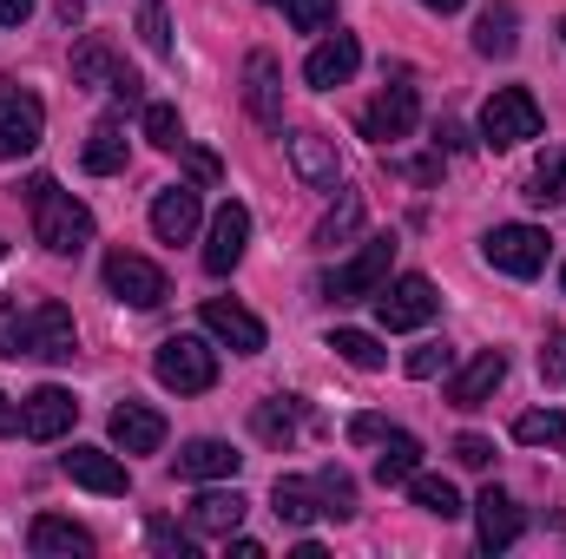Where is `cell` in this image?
Instances as JSON below:
<instances>
[{
  "instance_id": "6da1fadb",
  "label": "cell",
  "mask_w": 566,
  "mask_h": 559,
  "mask_svg": "<svg viewBox=\"0 0 566 559\" xmlns=\"http://www.w3.org/2000/svg\"><path fill=\"white\" fill-rule=\"evenodd\" d=\"M27 204H33V238H40L53 257H80V251L93 244V211H86L73 191H60L53 178H33V184H27Z\"/></svg>"
},
{
  "instance_id": "7a4b0ae2",
  "label": "cell",
  "mask_w": 566,
  "mask_h": 559,
  "mask_svg": "<svg viewBox=\"0 0 566 559\" xmlns=\"http://www.w3.org/2000/svg\"><path fill=\"white\" fill-rule=\"evenodd\" d=\"M151 376L171 389V395H205L218 382V349L205 336H165L158 356H151Z\"/></svg>"
},
{
  "instance_id": "3957f363",
  "label": "cell",
  "mask_w": 566,
  "mask_h": 559,
  "mask_svg": "<svg viewBox=\"0 0 566 559\" xmlns=\"http://www.w3.org/2000/svg\"><path fill=\"white\" fill-rule=\"evenodd\" d=\"M541 139V106L527 86H494V99L481 106V145L488 151H514V145Z\"/></svg>"
},
{
  "instance_id": "277c9868",
  "label": "cell",
  "mask_w": 566,
  "mask_h": 559,
  "mask_svg": "<svg viewBox=\"0 0 566 559\" xmlns=\"http://www.w3.org/2000/svg\"><path fill=\"white\" fill-rule=\"evenodd\" d=\"M73 86L113 93L119 106H145V80L106 46V40H80V46H73Z\"/></svg>"
},
{
  "instance_id": "5b68a950",
  "label": "cell",
  "mask_w": 566,
  "mask_h": 559,
  "mask_svg": "<svg viewBox=\"0 0 566 559\" xmlns=\"http://www.w3.org/2000/svg\"><path fill=\"white\" fill-rule=\"evenodd\" d=\"M389 264H396V238H369L349 264H336V271L323 277V296H329V303H363V296H376V289L389 283Z\"/></svg>"
},
{
  "instance_id": "8992f818",
  "label": "cell",
  "mask_w": 566,
  "mask_h": 559,
  "mask_svg": "<svg viewBox=\"0 0 566 559\" xmlns=\"http://www.w3.org/2000/svg\"><path fill=\"white\" fill-rule=\"evenodd\" d=\"M481 257L501 271V277H541L547 271V231L541 224H494L481 238Z\"/></svg>"
},
{
  "instance_id": "52a82bcc",
  "label": "cell",
  "mask_w": 566,
  "mask_h": 559,
  "mask_svg": "<svg viewBox=\"0 0 566 559\" xmlns=\"http://www.w3.org/2000/svg\"><path fill=\"white\" fill-rule=\"evenodd\" d=\"M40 133H46V106L33 93H20L13 80H0V165L27 158L40 145Z\"/></svg>"
},
{
  "instance_id": "ba28073f",
  "label": "cell",
  "mask_w": 566,
  "mask_h": 559,
  "mask_svg": "<svg viewBox=\"0 0 566 559\" xmlns=\"http://www.w3.org/2000/svg\"><path fill=\"white\" fill-rule=\"evenodd\" d=\"M27 356H40V362H73L80 356V329H73L66 303H53V296L27 303Z\"/></svg>"
},
{
  "instance_id": "9c48e42d",
  "label": "cell",
  "mask_w": 566,
  "mask_h": 559,
  "mask_svg": "<svg viewBox=\"0 0 566 559\" xmlns=\"http://www.w3.org/2000/svg\"><path fill=\"white\" fill-rule=\"evenodd\" d=\"M106 289H113L119 303H133V309H158V303L171 296L165 271H158L151 257H139V251H113V257H106Z\"/></svg>"
},
{
  "instance_id": "30bf717a",
  "label": "cell",
  "mask_w": 566,
  "mask_h": 559,
  "mask_svg": "<svg viewBox=\"0 0 566 559\" xmlns=\"http://www.w3.org/2000/svg\"><path fill=\"white\" fill-rule=\"evenodd\" d=\"M369 303H376L382 329H422L428 316L441 309V296H434V283H428V277H396V283H382Z\"/></svg>"
},
{
  "instance_id": "8fae6325",
  "label": "cell",
  "mask_w": 566,
  "mask_h": 559,
  "mask_svg": "<svg viewBox=\"0 0 566 559\" xmlns=\"http://www.w3.org/2000/svg\"><path fill=\"white\" fill-rule=\"evenodd\" d=\"M244 244H251V211L238 198H224L218 218H211V238H205V271L211 277H231L244 264Z\"/></svg>"
},
{
  "instance_id": "7c38bea8",
  "label": "cell",
  "mask_w": 566,
  "mask_h": 559,
  "mask_svg": "<svg viewBox=\"0 0 566 559\" xmlns=\"http://www.w3.org/2000/svg\"><path fill=\"white\" fill-rule=\"evenodd\" d=\"M416 86H382L376 99H369V113H363V139H376V145H396V139H409L416 133Z\"/></svg>"
},
{
  "instance_id": "4fadbf2b",
  "label": "cell",
  "mask_w": 566,
  "mask_h": 559,
  "mask_svg": "<svg viewBox=\"0 0 566 559\" xmlns=\"http://www.w3.org/2000/svg\"><path fill=\"white\" fill-rule=\"evenodd\" d=\"M73 421H80V402H73V389H60V382L33 389V395L20 402V434H27V441H60Z\"/></svg>"
},
{
  "instance_id": "5bb4252c",
  "label": "cell",
  "mask_w": 566,
  "mask_h": 559,
  "mask_svg": "<svg viewBox=\"0 0 566 559\" xmlns=\"http://www.w3.org/2000/svg\"><path fill=\"white\" fill-rule=\"evenodd\" d=\"M60 467H66V481H73V487L106 494V500H119V494L133 487L126 461H119V454H106V447H73V454H60Z\"/></svg>"
},
{
  "instance_id": "9a60e30c",
  "label": "cell",
  "mask_w": 566,
  "mask_h": 559,
  "mask_svg": "<svg viewBox=\"0 0 566 559\" xmlns=\"http://www.w3.org/2000/svg\"><path fill=\"white\" fill-rule=\"evenodd\" d=\"M198 218H205V198H198L191 184H165V191L151 198V231H158V244H191V238H198Z\"/></svg>"
},
{
  "instance_id": "2e32d148",
  "label": "cell",
  "mask_w": 566,
  "mask_h": 559,
  "mask_svg": "<svg viewBox=\"0 0 566 559\" xmlns=\"http://www.w3.org/2000/svg\"><path fill=\"white\" fill-rule=\"evenodd\" d=\"M356 66H363L356 33H329V40L303 60V80H310L316 93H336V86H349V80H356Z\"/></svg>"
},
{
  "instance_id": "e0dca14e",
  "label": "cell",
  "mask_w": 566,
  "mask_h": 559,
  "mask_svg": "<svg viewBox=\"0 0 566 559\" xmlns=\"http://www.w3.org/2000/svg\"><path fill=\"white\" fill-rule=\"evenodd\" d=\"M205 329H211L224 349H238V356H258V349L271 342L264 323H258L244 303H231V296H211V303H205Z\"/></svg>"
},
{
  "instance_id": "ac0fdd59",
  "label": "cell",
  "mask_w": 566,
  "mask_h": 559,
  "mask_svg": "<svg viewBox=\"0 0 566 559\" xmlns=\"http://www.w3.org/2000/svg\"><path fill=\"white\" fill-rule=\"evenodd\" d=\"M178 481H238V467H244V454L231 447V441H218V434H198V441H185L178 447Z\"/></svg>"
},
{
  "instance_id": "d6986e66",
  "label": "cell",
  "mask_w": 566,
  "mask_h": 559,
  "mask_svg": "<svg viewBox=\"0 0 566 559\" xmlns=\"http://www.w3.org/2000/svg\"><path fill=\"white\" fill-rule=\"evenodd\" d=\"M474 534H481V553H507V547L527 534V520H521V507H514L501 487H481V500H474Z\"/></svg>"
},
{
  "instance_id": "ffe728a7",
  "label": "cell",
  "mask_w": 566,
  "mask_h": 559,
  "mask_svg": "<svg viewBox=\"0 0 566 559\" xmlns=\"http://www.w3.org/2000/svg\"><path fill=\"white\" fill-rule=\"evenodd\" d=\"M290 165H296V178H303L310 191H329V198H336V184H343L336 139H323V133H290Z\"/></svg>"
},
{
  "instance_id": "44dd1931",
  "label": "cell",
  "mask_w": 566,
  "mask_h": 559,
  "mask_svg": "<svg viewBox=\"0 0 566 559\" xmlns=\"http://www.w3.org/2000/svg\"><path fill=\"white\" fill-rule=\"evenodd\" d=\"M244 106H251L258 126H271V133L283 126V66L271 53H251L244 60Z\"/></svg>"
},
{
  "instance_id": "7402d4cb",
  "label": "cell",
  "mask_w": 566,
  "mask_h": 559,
  "mask_svg": "<svg viewBox=\"0 0 566 559\" xmlns=\"http://www.w3.org/2000/svg\"><path fill=\"white\" fill-rule=\"evenodd\" d=\"M501 382H507V356H501V349H481V356L448 382V402H454V409H488Z\"/></svg>"
},
{
  "instance_id": "603a6c76",
  "label": "cell",
  "mask_w": 566,
  "mask_h": 559,
  "mask_svg": "<svg viewBox=\"0 0 566 559\" xmlns=\"http://www.w3.org/2000/svg\"><path fill=\"white\" fill-rule=\"evenodd\" d=\"M244 494L238 487H211V494H198L191 500V534H211V540H231L238 527H244Z\"/></svg>"
},
{
  "instance_id": "cb8c5ba5",
  "label": "cell",
  "mask_w": 566,
  "mask_h": 559,
  "mask_svg": "<svg viewBox=\"0 0 566 559\" xmlns=\"http://www.w3.org/2000/svg\"><path fill=\"white\" fill-rule=\"evenodd\" d=\"M113 447H126V454H158V447H165V415L145 409V402H119V409H113Z\"/></svg>"
},
{
  "instance_id": "d4e9b609",
  "label": "cell",
  "mask_w": 566,
  "mask_h": 559,
  "mask_svg": "<svg viewBox=\"0 0 566 559\" xmlns=\"http://www.w3.org/2000/svg\"><path fill=\"white\" fill-rule=\"evenodd\" d=\"M126 158H133V145H126V126L119 119H99L86 145H80V165L93 171V178H113V171H126Z\"/></svg>"
},
{
  "instance_id": "484cf974",
  "label": "cell",
  "mask_w": 566,
  "mask_h": 559,
  "mask_svg": "<svg viewBox=\"0 0 566 559\" xmlns=\"http://www.w3.org/2000/svg\"><path fill=\"white\" fill-rule=\"evenodd\" d=\"M33 553H40V559H86V553H93V534H86L80 520L40 514V520H33Z\"/></svg>"
},
{
  "instance_id": "4316f807",
  "label": "cell",
  "mask_w": 566,
  "mask_h": 559,
  "mask_svg": "<svg viewBox=\"0 0 566 559\" xmlns=\"http://www.w3.org/2000/svg\"><path fill=\"white\" fill-rule=\"evenodd\" d=\"M376 447H382V454H376V481H382V487H409V474L422 467V441H416L409 428H389Z\"/></svg>"
},
{
  "instance_id": "83f0119b",
  "label": "cell",
  "mask_w": 566,
  "mask_h": 559,
  "mask_svg": "<svg viewBox=\"0 0 566 559\" xmlns=\"http://www.w3.org/2000/svg\"><path fill=\"white\" fill-rule=\"evenodd\" d=\"M514 46H521V13L501 0V7H488V13L474 20V53H481V60H507Z\"/></svg>"
},
{
  "instance_id": "f1b7e54d",
  "label": "cell",
  "mask_w": 566,
  "mask_h": 559,
  "mask_svg": "<svg viewBox=\"0 0 566 559\" xmlns=\"http://www.w3.org/2000/svg\"><path fill=\"white\" fill-rule=\"evenodd\" d=\"M271 514H277L283 527H310V520L323 514L316 481H296V474H290V481H277V487H271Z\"/></svg>"
},
{
  "instance_id": "f546056e",
  "label": "cell",
  "mask_w": 566,
  "mask_h": 559,
  "mask_svg": "<svg viewBox=\"0 0 566 559\" xmlns=\"http://www.w3.org/2000/svg\"><path fill=\"white\" fill-rule=\"evenodd\" d=\"M409 494H416V507L422 514H434V520H461L468 507H461V494H454V481H441V474H409Z\"/></svg>"
},
{
  "instance_id": "4dcf8cb0",
  "label": "cell",
  "mask_w": 566,
  "mask_h": 559,
  "mask_svg": "<svg viewBox=\"0 0 566 559\" xmlns=\"http://www.w3.org/2000/svg\"><path fill=\"white\" fill-rule=\"evenodd\" d=\"M356 224H363V191H343V184H336V204L323 211L316 244H349V238H356Z\"/></svg>"
},
{
  "instance_id": "1f68e13d",
  "label": "cell",
  "mask_w": 566,
  "mask_h": 559,
  "mask_svg": "<svg viewBox=\"0 0 566 559\" xmlns=\"http://www.w3.org/2000/svg\"><path fill=\"white\" fill-rule=\"evenodd\" d=\"M251 428H258V441H271V447H290V441H296V402H283V395H264V402L251 409Z\"/></svg>"
},
{
  "instance_id": "d6a6232c",
  "label": "cell",
  "mask_w": 566,
  "mask_h": 559,
  "mask_svg": "<svg viewBox=\"0 0 566 559\" xmlns=\"http://www.w3.org/2000/svg\"><path fill=\"white\" fill-rule=\"evenodd\" d=\"M527 204H541V211L566 204V151H547V158L534 165V178H527Z\"/></svg>"
},
{
  "instance_id": "836d02e7",
  "label": "cell",
  "mask_w": 566,
  "mask_h": 559,
  "mask_svg": "<svg viewBox=\"0 0 566 559\" xmlns=\"http://www.w3.org/2000/svg\"><path fill=\"white\" fill-rule=\"evenodd\" d=\"M514 441H527V447H566V415L560 409H527V415L514 421Z\"/></svg>"
},
{
  "instance_id": "e575fe53",
  "label": "cell",
  "mask_w": 566,
  "mask_h": 559,
  "mask_svg": "<svg viewBox=\"0 0 566 559\" xmlns=\"http://www.w3.org/2000/svg\"><path fill=\"white\" fill-rule=\"evenodd\" d=\"M329 349L349 362V369H382L389 356H382V342L369 336V329H329Z\"/></svg>"
},
{
  "instance_id": "d590c367",
  "label": "cell",
  "mask_w": 566,
  "mask_h": 559,
  "mask_svg": "<svg viewBox=\"0 0 566 559\" xmlns=\"http://www.w3.org/2000/svg\"><path fill=\"white\" fill-rule=\"evenodd\" d=\"M316 494H323V514L329 520H349L356 514V481L343 467H316Z\"/></svg>"
},
{
  "instance_id": "8d00e7d4",
  "label": "cell",
  "mask_w": 566,
  "mask_h": 559,
  "mask_svg": "<svg viewBox=\"0 0 566 559\" xmlns=\"http://www.w3.org/2000/svg\"><path fill=\"white\" fill-rule=\"evenodd\" d=\"M145 139L158 145V151H185V119H178V106L151 99V106H145Z\"/></svg>"
},
{
  "instance_id": "74e56055",
  "label": "cell",
  "mask_w": 566,
  "mask_h": 559,
  "mask_svg": "<svg viewBox=\"0 0 566 559\" xmlns=\"http://www.w3.org/2000/svg\"><path fill=\"white\" fill-rule=\"evenodd\" d=\"M139 40L158 53V60H171V20H165V0H139Z\"/></svg>"
},
{
  "instance_id": "f35d334b",
  "label": "cell",
  "mask_w": 566,
  "mask_h": 559,
  "mask_svg": "<svg viewBox=\"0 0 566 559\" xmlns=\"http://www.w3.org/2000/svg\"><path fill=\"white\" fill-rule=\"evenodd\" d=\"M0 356L13 362V356H27V303H0Z\"/></svg>"
},
{
  "instance_id": "ab89813d",
  "label": "cell",
  "mask_w": 566,
  "mask_h": 559,
  "mask_svg": "<svg viewBox=\"0 0 566 559\" xmlns=\"http://www.w3.org/2000/svg\"><path fill=\"white\" fill-rule=\"evenodd\" d=\"M283 13H290L296 33H323L336 20V0H283Z\"/></svg>"
},
{
  "instance_id": "60d3db41",
  "label": "cell",
  "mask_w": 566,
  "mask_h": 559,
  "mask_svg": "<svg viewBox=\"0 0 566 559\" xmlns=\"http://www.w3.org/2000/svg\"><path fill=\"white\" fill-rule=\"evenodd\" d=\"M448 362H454V356H448V342H422V349H416V356H409L402 369H409L416 382H434V376H441Z\"/></svg>"
},
{
  "instance_id": "b9f144b4",
  "label": "cell",
  "mask_w": 566,
  "mask_h": 559,
  "mask_svg": "<svg viewBox=\"0 0 566 559\" xmlns=\"http://www.w3.org/2000/svg\"><path fill=\"white\" fill-rule=\"evenodd\" d=\"M541 376H547L554 389H566V329L547 336V349H541Z\"/></svg>"
},
{
  "instance_id": "7bdbcfd3",
  "label": "cell",
  "mask_w": 566,
  "mask_h": 559,
  "mask_svg": "<svg viewBox=\"0 0 566 559\" xmlns=\"http://www.w3.org/2000/svg\"><path fill=\"white\" fill-rule=\"evenodd\" d=\"M145 534H151V547H158V553H165V559H185V553H191V540H185V534H178L171 520H151Z\"/></svg>"
},
{
  "instance_id": "ee69618b",
  "label": "cell",
  "mask_w": 566,
  "mask_h": 559,
  "mask_svg": "<svg viewBox=\"0 0 566 559\" xmlns=\"http://www.w3.org/2000/svg\"><path fill=\"white\" fill-rule=\"evenodd\" d=\"M454 461H461V467H488V461H494V441H481V434H461V441H454Z\"/></svg>"
},
{
  "instance_id": "f6af8a7d",
  "label": "cell",
  "mask_w": 566,
  "mask_h": 559,
  "mask_svg": "<svg viewBox=\"0 0 566 559\" xmlns=\"http://www.w3.org/2000/svg\"><path fill=\"white\" fill-rule=\"evenodd\" d=\"M382 434H389V421H382V415H356V421H349V441H356V447H376Z\"/></svg>"
},
{
  "instance_id": "bcb514c9",
  "label": "cell",
  "mask_w": 566,
  "mask_h": 559,
  "mask_svg": "<svg viewBox=\"0 0 566 559\" xmlns=\"http://www.w3.org/2000/svg\"><path fill=\"white\" fill-rule=\"evenodd\" d=\"M461 145H468V133H461L454 119H441V126H434V151H461Z\"/></svg>"
},
{
  "instance_id": "7dc6e473",
  "label": "cell",
  "mask_w": 566,
  "mask_h": 559,
  "mask_svg": "<svg viewBox=\"0 0 566 559\" xmlns=\"http://www.w3.org/2000/svg\"><path fill=\"white\" fill-rule=\"evenodd\" d=\"M33 7H40V0H0V27H20Z\"/></svg>"
},
{
  "instance_id": "c3c4849f",
  "label": "cell",
  "mask_w": 566,
  "mask_h": 559,
  "mask_svg": "<svg viewBox=\"0 0 566 559\" xmlns=\"http://www.w3.org/2000/svg\"><path fill=\"white\" fill-rule=\"evenodd\" d=\"M191 171H198V178L211 184V178H218V158H211V151H191Z\"/></svg>"
},
{
  "instance_id": "681fc988",
  "label": "cell",
  "mask_w": 566,
  "mask_h": 559,
  "mask_svg": "<svg viewBox=\"0 0 566 559\" xmlns=\"http://www.w3.org/2000/svg\"><path fill=\"white\" fill-rule=\"evenodd\" d=\"M0 434H20V409H13L7 395H0Z\"/></svg>"
},
{
  "instance_id": "f907efd6",
  "label": "cell",
  "mask_w": 566,
  "mask_h": 559,
  "mask_svg": "<svg viewBox=\"0 0 566 559\" xmlns=\"http://www.w3.org/2000/svg\"><path fill=\"white\" fill-rule=\"evenodd\" d=\"M428 13H461V7H468V0H422Z\"/></svg>"
},
{
  "instance_id": "816d5d0a",
  "label": "cell",
  "mask_w": 566,
  "mask_h": 559,
  "mask_svg": "<svg viewBox=\"0 0 566 559\" xmlns=\"http://www.w3.org/2000/svg\"><path fill=\"white\" fill-rule=\"evenodd\" d=\"M560 289H566V271H560Z\"/></svg>"
},
{
  "instance_id": "f5cc1de1",
  "label": "cell",
  "mask_w": 566,
  "mask_h": 559,
  "mask_svg": "<svg viewBox=\"0 0 566 559\" xmlns=\"http://www.w3.org/2000/svg\"><path fill=\"white\" fill-rule=\"evenodd\" d=\"M560 33H566V27H560Z\"/></svg>"
}]
</instances>
